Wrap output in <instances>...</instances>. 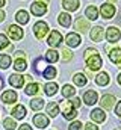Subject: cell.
Instances as JSON below:
<instances>
[{"label": "cell", "instance_id": "1", "mask_svg": "<svg viewBox=\"0 0 121 130\" xmlns=\"http://www.w3.org/2000/svg\"><path fill=\"white\" fill-rule=\"evenodd\" d=\"M62 115H64L65 120H73V118H76L77 112H76V107L73 106L71 100H70V101H62Z\"/></svg>", "mask_w": 121, "mask_h": 130}, {"label": "cell", "instance_id": "2", "mask_svg": "<svg viewBox=\"0 0 121 130\" xmlns=\"http://www.w3.org/2000/svg\"><path fill=\"white\" fill-rule=\"evenodd\" d=\"M30 12L33 15H36V17H41V15H44L47 12V5L44 2H41V0H36V2H33L30 5Z\"/></svg>", "mask_w": 121, "mask_h": 130}, {"label": "cell", "instance_id": "3", "mask_svg": "<svg viewBox=\"0 0 121 130\" xmlns=\"http://www.w3.org/2000/svg\"><path fill=\"white\" fill-rule=\"evenodd\" d=\"M33 32H35V36H36L38 39H42V38L46 36V33L49 32V26H47V23H44V21H38V23H35V26H33Z\"/></svg>", "mask_w": 121, "mask_h": 130}, {"label": "cell", "instance_id": "4", "mask_svg": "<svg viewBox=\"0 0 121 130\" xmlns=\"http://www.w3.org/2000/svg\"><path fill=\"white\" fill-rule=\"evenodd\" d=\"M100 14H101L103 18H112V17L115 15V6L111 5V3H104V5H101V8H100Z\"/></svg>", "mask_w": 121, "mask_h": 130}, {"label": "cell", "instance_id": "5", "mask_svg": "<svg viewBox=\"0 0 121 130\" xmlns=\"http://www.w3.org/2000/svg\"><path fill=\"white\" fill-rule=\"evenodd\" d=\"M8 35H9V38H11V39L18 41V39H21V38H23V29H21V27H18V26H15V24H12V26H9V27H8Z\"/></svg>", "mask_w": 121, "mask_h": 130}, {"label": "cell", "instance_id": "6", "mask_svg": "<svg viewBox=\"0 0 121 130\" xmlns=\"http://www.w3.org/2000/svg\"><path fill=\"white\" fill-rule=\"evenodd\" d=\"M65 42H67V45H70V47H79L80 42H82V39H80V36L76 32H73V33H68V35L65 36Z\"/></svg>", "mask_w": 121, "mask_h": 130}, {"label": "cell", "instance_id": "7", "mask_svg": "<svg viewBox=\"0 0 121 130\" xmlns=\"http://www.w3.org/2000/svg\"><path fill=\"white\" fill-rule=\"evenodd\" d=\"M120 36H121V33L117 27H112V26H111V27L106 30V39H108L109 42H117V41H120Z\"/></svg>", "mask_w": 121, "mask_h": 130}, {"label": "cell", "instance_id": "8", "mask_svg": "<svg viewBox=\"0 0 121 130\" xmlns=\"http://www.w3.org/2000/svg\"><path fill=\"white\" fill-rule=\"evenodd\" d=\"M86 64L89 67V70H98L103 65V61H101V58L98 55H94V56H91V58L86 59Z\"/></svg>", "mask_w": 121, "mask_h": 130}, {"label": "cell", "instance_id": "9", "mask_svg": "<svg viewBox=\"0 0 121 130\" xmlns=\"http://www.w3.org/2000/svg\"><path fill=\"white\" fill-rule=\"evenodd\" d=\"M24 80H26V77H24V76H20V74H12V76H9V83H11V86H14V88H21V86L24 85Z\"/></svg>", "mask_w": 121, "mask_h": 130}, {"label": "cell", "instance_id": "10", "mask_svg": "<svg viewBox=\"0 0 121 130\" xmlns=\"http://www.w3.org/2000/svg\"><path fill=\"white\" fill-rule=\"evenodd\" d=\"M33 124H35L38 129H44V127L49 126V118H47L46 115H42V113H38V115L33 117Z\"/></svg>", "mask_w": 121, "mask_h": 130}, {"label": "cell", "instance_id": "11", "mask_svg": "<svg viewBox=\"0 0 121 130\" xmlns=\"http://www.w3.org/2000/svg\"><path fill=\"white\" fill-rule=\"evenodd\" d=\"M100 104H101V107L103 109H112L114 107V104H115V97L114 95H111V94H106V95H103L101 97V101H100Z\"/></svg>", "mask_w": 121, "mask_h": 130}, {"label": "cell", "instance_id": "12", "mask_svg": "<svg viewBox=\"0 0 121 130\" xmlns=\"http://www.w3.org/2000/svg\"><path fill=\"white\" fill-rule=\"evenodd\" d=\"M60 41H62V35H60L58 30H52L50 36H49V39H47L49 45H52V47H58V45L60 44Z\"/></svg>", "mask_w": 121, "mask_h": 130}, {"label": "cell", "instance_id": "13", "mask_svg": "<svg viewBox=\"0 0 121 130\" xmlns=\"http://www.w3.org/2000/svg\"><path fill=\"white\" fill-rule=\"evenodd\" d=\"M17 98H18L17 97V92L12 91V89H8V91H5V92L2 94V101H5V103H8V104L15 103Z\"/></svg>", "mask_w": 121, "mask_h": 130}, {"label": "cell", "instance_id": "14", "mask_svg": "<svg viewBox=\"0 0 121 130\" xmlns=\"http://www.w3.org/2000/svg\"><path fill=\"white\" fill-rule=\"evenodd\" d=\"M97 98H98L97 92H95V91H92V89H88V91L83 94V101H85L88 106H92L94 103H97Z\"/></svg>", "mask_w": 121, "mask_h": 130}, {"label": "cell", "instance_id": "15", "mask_svg": "<svg viewBox=\"0 0 121 130\" xmlns=\"http://www.w3.org/2000/svg\"><path fill=\"white\" fill-rule=\"evenodd\" d=\"M74 29H77V30H80V32L86 33L88 29H91V27H89V23H88L86 18H77L76 23H74Z\"/></svg>", "mask_w": 121, "mask_h": 130}, {"label": "cell", "instance_id": "16", "mask_svg": "<svg viewBox=\"0 0 121 130\" xmlns=\"http://www.w3.org/2000/svg\"><path fill=\"white\" fill-rule=\"evenodd\" d=\"M89 35H91V39H92V41L100 42V41L103 39V27H101V26H95V27H92Z\"/></svg>", "mask_w": 121, "mask_h": 130}, {"label": "cell", "instance_id": "17", "mask_svg": "<svg viewBox=\"0 0 121 130\" xmlns=\"http://www.w3.org/2000/svg\"><path fill=\"white\" fill-rule=\"evenodd\" d=\"M12 117L15 120H23L26 117V107L21 106V104H17L14 109H12Z\"/></svg>", "mask_w": 121, "mask_h": 130}, {"label": "cell", "instance_id": "18", "mask_svg": "<svg viewBox=\"0 0 121 130\" xmlns=\"http://www.w3.org/2000/svg\"><path fill=\"white\" fill-rule=\"evenodd\" d=\"M91 120L95 121V123H103L106 120V113L101 110V109H94L91 112Z\"/></svg>", "mask_w": 121, "mask_h": 130}, {"label": "cell", "instance_id": "19", "mask_svg": "<svg viewBox=\"0 0 121 130\" xmlns=\"http://www.w3.org/2000/svg\"><path fill=\"white\" fill-rule=\"evenodd\" d=\"M85 15L88 17V20H97L98 18V8L94 6V5L88 6L86 11H85Z\"/></svg>", "mask_w": 121, "mask_h": 130}, {"label": "cell", "instance_id": "20", "mask_svg": "<svg viewBox=\"0 0 121 130\" xmlns=\"http://www.w3.org/2000/svg\"><path fill=\"white\" fill-rule=\"evenodd\" d=\"M39 91H41L39 83H33V82H30L29 85L26 86V89H24V92H26L27 95H35V94H38Z\"/></svg>", "mask_w": 121, "mask_h": 130}, {"label": "cell", "instance_id": "21", "mask_svg": "<svg viewBox=\"0 0 121 130\" xmlns=\"http://www.w3.org/2000/svg\"><path fill=\"white\" fill-rule=\"evenodd\" d=\"M109 59L114 64L120 65L121 64V48H114L112 52H109Z\"/></svg>", "mask_w": 121, "mask_h": 130}, {"label": "cell", "instance_id": "22", "mask_svg": "<svg viewBox=\"0 0 121 130\" xmlns=\"http://www.w3.org/2000/svg\"><path fill=\"white\" fill-rule=\"evenodd\" d=\"M15 18H17V21L20 23V24H27V21H29V14H27V11H18L17 14H15Z\"/></svg>", "mask_w": 121, "mask_h": 130}, {"label": "cell", "instance_id": "23", "mask_svg": "<svg viewBox=\"0 0 121 130\" xmlns=\"http://www.w3.org/2000/svg\"><path fill=\"white\" fill-rule=\"evenodd\" d=\"M79 6H80L79 0H64V8L67 11H76L79 9Z\"/></svg>", "mask_w": 121, "mask_h": 130}, {"label": "cell", "instance_id": "24", "mask_svg": "<svg viewBox=\"0 0 121 130\" xmlns=\"http://www.w3.org/2000/svg\"><path fill=\"white\" fill-rule=\"evenodd\" d=\"M27 68V62L24 58H17L15 62H14V70L15 71H24Z\"/></svg>", "mask_w": 121, "mask_h": 130}, {"label": "cell", "instance_id": "25", "mask_svg": "<svg viewBox=\"0 0 121 130\" xmlns=\"http://www.w3.org/2000/svg\"><path fill=\"white\" fill-rule=\"evenodd\" d=\"M95 83L100 85V86H106V85L109 83V76H108L106 73H100V74H97V76H95Z\"/></svg>", "mask_w": 121, "mask_h": 130}, {"label": "cell", "instance_id": "26", "mask_svg": "<svg viewBox=\"0 0 121 130\" xmlns=\"http://www.w3.org/2000/svg\"><path fill=\"white\" fill-rule=\"evenodd\" d=\"M73 80H74V83H76L77 86H83V85H86V82H88V79H86L82 73L74 74V76H73Z\"/></svg>", "mask_w": 121, "mask_h": 130}, {"label": "cell", "instance_id": "27", "mask_svg": "<svg viewBox=\"0 0 121 130\" xmlns=\"http://www.w3.org/2000/svg\"><path fill=\"white\" fill-rule=\"evenodd\" d=\"M44 91H46V94H47V95H55V94H56V91H58V85H56V83H53V82H49V83L44 86Z\"/></svg>", "mask_w": 121, "mask_h": 130}, {"label": "cell", "instance_id": "28", "mask_svg": "<svg viewBox=\"0 0 121 130\" xmlns=\"http://www.w3.org/2000/svg\"><path fill=\"white\" fill-rule=\"evenodd\" d=\"M58 21H59L60 26L68 27V26H70V23H71V17H70L68 14H65V12H62V14L59 15V18H58Z\"/></svg>", "mask_w": 121, "mask_h": 130}, {"label": "cell", "instance_id": "29", "mask_svg": "<svg viewBox=\"0 0 121 130\" xmlns=\"http://www.w3.org/2000/svg\"><path fill=\"white\" fill-rule=\"evenodd\" d=\"M42 77H44V79H49V80L55 79V77H56V70H55L53 67H47L46 71L42 73Z\"/></svg>", "mask_w": 121, "mask_h": 130}, {"label": "cell", "instance_id": "30", "mask_svg": "<svg viewBox=\"0 0 121 130\" xmlns=\"http://www.w3.org/2000/svg\"><path fill=\"white\" fill-rule=\"evenodd\" d=\"M42 106H44V100H42V98H33V100L30 101V107H32L33 110H41Z\"/></svg>", "mask_w": 121, "mask_h": 130}, {"label": "cell", "instance_id": "31", "mask_svg": "<svg viewBox=\"0 0 121 130\" xmlns=\"http://www.w3.org/2000/svg\"><path fill=\"white\" fill-rule=\"evenodd\" d=\"M47 113H49L50 117H56V115L59 113L58 104H56V103H49V104H47Z\"/></svg>", "mask_w": 121, "mask_h": 130}, {"label": "cell", "instance_id": "32", "mask_svg": "<svg viewBox=\"0 0 121 130\" xmlns=\"http://www.w3.org/2000/svg\"><path fill=\"white\" fill-rule=\"evenodd\" d=\"M74 94H76V89L71 85H64V88H62V95L64 97H73Z\"/></svg>", "mask_w": 121, "mask_h": 130}, {"label": "cell", "instance_id": "33", "mask_svg": "<svg viewBox=\"0 0 121 130\" xmlns=\"http://www.w3.org/2000/svg\"><path fill=\"white\" fill-rule=\"evenodd\" d=\"M9 65H11V58L8 55H0V68L6 70Z\"/></svg>", "mask_w": 121, "mask_h": 130}, {"label": "cell", "instance_id": "34", "mask_svg": "<svg viewBox=\"0 0 121 130\" xmlns=\"http://www.w3.org/2000/svg\"><path fill=\"white\" fill-rule=\"evenodd\" d=\"M46 58H47V61H49V62H52V64H53V62H56V61H58V58H59V56H58V52H56V50H52V48H50V50L47 52V56H46Z\"/></svg>", "mask_w": 121, "mask_h": 130}, {"label": "cell", "instance_id": "35", "mask_svg": "<svg viewBox=\"0 0 121 130\" xmlns=\"http://www.w3.org/2000/svg\"><path fill=\"white\" fill-rule=\"evenodd\" d=\"M3 126H5V129L6 130H15V120H12V118H6V120H3Z\"/></svg>", "mask_w": 121, "mask_h": 130}, {"label": "cell", "instance_id": "36", "mask_svg": "<svg viewBox=\"0 0 121 130\" xmlns=\"http://www.w3.org/2000/svg\"><path fill=\"white\" fill-rule=\"evenodd\" d=\"M47 67H49V65L46 64L42 59H38V61H36V67H35V68H36V71H38V73H41V74H42V73L46 71V68H47Z\"/></svg>", "mask_w": 121, "mask_h": 130}, {"label": "cell", "instance_id": "37", "mask_svg": "<svg viewBox=\"0 0 121 130\" xmlns=\"http://www.w3.org/2000/svg\"><path fill=\"white\" fill-rule=\"evenodd\" d=\"M71 59H73V53L70 50H64L62 52V61L64 62H70Z\"/></svg>", "mask_w": 121, "mask_h": 130}, {"label": "cell", "instance_id": "38", "mask_svg": "<svg viewBox=\"0 0 121 130\" xmlns=\"http://www.w3.org/2000/svg\"><path fill=\"white\" fill-rule=\"evenodd\" d=\"M9 45V41H8V38L3 35V33H0V50L2 48H6Z\"/></svg>", "mask_w": 121, "mask_h": 130}, {"label": "cell", "instance_id": "39", "mask_svg": "<svg viewBox=\"0 0 121 130\" xmlns=\"http://www.w3.org/2000/svg\"><path fill=\"white\" fill-rule=\"evenodd\" d=\"M68 130H82V123H79V121L71 123V124L68 126Z\"/></svg>", "mask_w": 121, "mask_h": 130}, {"label": "cell", "instance_id": "40", "mask_svg": "<svg viewBox=\"0 0 121 130\" xmlns=\"http://www.w3.org/2000/svg\"><path fill=\"white\" fill-rule=\"evenodd\" d=\"M94 55H97V50L95 48H86L85 50V59H88V58L94 56Z\"/></svg>", "mask_w": 121, "mask_h": 130}, {"label": "cell", "instance_id": "41", "mask_svg": "<svg viewBox=\"0 0 121 130\" xmlns=\"http://www.w3.org/2000/svg\"><path fill=\"white\" fill-rule=\"evenodd\" d=\"M85 130H98V127H97L95 124H92V123H88V124L85 126Z\"/></svg>", "mask_w": 121, "mask_h": 130}, {"label": "cell", "instance_id": "42", "mask_svg": "<svg viewBox=\"0 0 121 130\" xmlns=\"http://www.w3.org/2000/svg\"><path fill=\"white\" fill-rule=\"evenodd\" d=\"M71 103H73V106H74L76 109H77V107L80 106V100H79L77 97H76V98H73V100H71Z\"/></svg>", "mask_w": 121, "mask_h": 130}, {"label": "cell", "instance_id": "43", "mask_svg": "<svg viewBox=\"0 0 121 130\" xmlns=\"http://www.w3.org/2000/svg\"><path fill=\"white\" fill-rule=\"evenodd\" d=\"M115 113L121 117V101H118V104H117V107H115Z\"/></svg>", "mask_w": 121, "mask_h": 130}, {"label": "cell", "instance_id": "44", "mask_svg": "<svg viewBox=\"0 0 121 130\" xmlns=\"http://www.w3.org/2000/svg\"><path fill=\"white\" fill-rule=\"evenodd\" d=\"M18 130H32V127H30L29 124H21Z\"/></svg>", "mask_w": 121, "mask_h": 130}, {"label": "cell", "instance_id": "45", "mask_svg": "<svg viewBox=\"0 0 121 130\" xmlns=\"http://www.w3.org/2000/svg\"><path fill=\"white\" fill-rule=\"evenodd\" d=\"M15 55H17L18 58H24V59H26V56H24V53H23V52H17Z\"/></svg>", "mask_w": 121, "mask_h": 130}, {"label": "cell", "instance_id": "46", "mask_svg": "<svg viewBox=\"0 0 121 130\" xmlns=\"http://www.w3.org/2000/svg\"><path fill=\"white\" fill-rule=\"evenodd\" d=\"M3 20H5V12H3V11H0V23H2Z\"/></svg>", "mask_w": 121, "mask_h": 130}, {"label": "cell", "instance_id": "47", "mask_svg": "<svg viewBox=\"0 0 121 130\" xmlns=\"http://www.w3.org/2000/svg\"><path fill=\"white\" fill-rule=\"evenodd\" d=\"M5 3H6V0H0V8H3V6H5Z\"/></svg>", "mask_w": 121, "mask_h": 130}, {"label": "cell", "instance_id": "48", "mask_svg": "<svg viewBox=\"0 0 121 130\" xmlns=\"http://www.w3.org/2000/svg\"><path fill=\"white\" fill-rule=\"evenodd\" d=\"M118 83L121 85V73H120V76H118Z\"/></svg>", "mask_w": 121, "mask_h": 130}, {"label": "cell", "instance_id": "49", "mask_svg": "<svg viewBox=\"0 0 121 130\" xmlns=\"http://www.w3.org/2000/svg\"><path fill=\"white\" fill-rule=\"evenodd\" d=\"M2 86H3V80L0 79V88H2Z\"/></svg>", "mask_w": 121, "mask_h": 130}, {"label": "cell", "instance_id": "50", "mask_svg": "<svg viewBox=\"0 0 121 130\" xmlns=\"http://www.w3.org/2000/svg\"><path fill=\"white\" fill-rule=\"evenodd\" d=\"M108 2H117V0H108Z\"/></svg>", "mask_w": 121, "mask_h": 130}, {"label": "cell", "instance_id": "51", "mask_svg": "<svg viewBox=\"0 0 121 130\" xmlns=\"http://www.w3.org/2000/svg\"><path fill=\"white\" fill-rule=\"evenodd\" d=\"M118 130H121V129H118Z\"/></svg>", "mask_w": 121, "mask_h": 130}]
</instances>
